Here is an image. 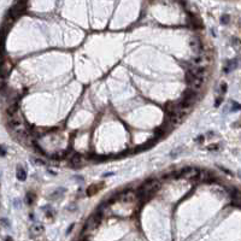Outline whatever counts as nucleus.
Instances as JSON below:
<instances>
[{"label":"nucleus","mask_w":241,"mask_h":241,"mask_svg":"<svg viewBox=\"0 0 241 241\" xmlns=\"http://www.w3.org/2000/svg\"><path fill=\"white\" fill-rule=\"evenodd\" d=\"M33 162H35V164H39V165H42V164H45L44 160H41V159H35V158H33Z\"/></svg>","instance_id":"aec40b11"},{"label":"nucleus","mask_w":241,"mask_h":241,"mask_svg":"<svg viewBox=\"0 0 241 241\" xmlns=\"http://www.w3.org/2000/svg\"><path fill=\"white\" fill-rule=\"evenodd\" d=\"M33 198H34V194H31V193L27 194V199H28V201H29V204H31V202H33Z\"/></svg>","instance_id":"6ab92c4d"},{"label":"nucleus","mask_w":241,"mask_h":241,"mask_svg":"<svg viewBox=\"0 0 241 241\" xmlns=\"http://www.w3.org/2000/svg\"><path fill=\"white\" fill-rule=\"evenodd\" d=\"M1 223H3V225L4 227H11V224H10V222H9V220H6V218H3V221H1Z\"/></svg>","instance_id":"a211bd4d"},{"label":"nucleus","mask_w":241,"mask_h":241,"mask_svg":"<svg viewBox=\"0 0 241 241\" xmlns=\"http://www.w3.org/2000/svg\"><path fill=\"white\" fill-rule=\"evenodd\" d=\"M229 21H230V18H229V16H228V15H224L221 18V23H223V24H228V23H229Z\"/></svg>","instance_id":"2eb2a0df"},{"label":"nucleus","mask_w":241,"mask_h":241,"mask_svg":"<svg viewBox=\"0 0 241 241\" xmlns=\"http://www.w3.org/2000/svg\"><path fill=\"white\" fill-rule=\"evenodd\" d=\"M180 151H181V148H177V149L172 151L170 156H171V157H174V158H175V157H177V156H179V154H180V153H177V152H180Z\"/></svg>","instance_id":"f3484780"},{"label":"nucleus","mask_w":241,"mask_h":241,"mask_svg":"<svg viewBox=\"0 0 241 241\" xmlns=\"http://www.w3.org/2000/svg\"><path fill=\"white\" fill-rule=\"evenodd\" d=\"M4 241H14V240H12V237H6Z\"/></svg>","instance_id":"b1692460"},{"label":"nucleus","mask_w":241,"mask_h":241,"mask_svg":"<svg viewBox=\"0 0 241 241\" xmlns=\"http://www.w3.org/2000/svg\"><path fill=\"white\" fill-rule=\"evenodd\" d=\"M44 229H45V228H44V225L41 223H36V224H34L31 227V232L34 234H41L44 232Z\"/></svg>","instance_id":"f8f14e48"},{"label":"nucleus","mask_w":241,"mask_h":241,"mask_svg":"<svg viewBox=\"0 0 241 241\" xmlns=\"http://www.w3.org/2000/svg\"><path fill=\"white\" fill-rule=\"evenodd\" d=\"M11 70V64L9 62H5L3 60V65H1V80H4L6 77V75H9Z\"/></svg>","instance_id":"1a4fd4ad"},{"label":"nucleus","mask_w":241,"mask_h":241,"mask_svg":"<svg viewBox=\"0 0 241 241\" xmlns=\"http://www.w3.org/2000/svg\"><path fill=\"white\" fill-rule=\"evenodd\" d=\"M183 115H177V113H174V115H168V123L172 124V125H177L180 124L183 121Z\"/></svg>","instance_id":"6e6552de"},{"label":"nucleus","mask_w":241,"mask_h":241,"mask_svg":"<svg viewBox=\"0 0 241 241\" xmlns=\"http://www.w3.org/2000/svg\"><path fill=\"white\" fill-rule=\"evenodd\" d=\"M191 47H192V49L194 51V52H199V51L201 49V44H200L199 39H197V37L192 39L191 40Z\"/></svg>","instance_id":"9d476101"},{"label":"nucleus","mask_w":241,"mask_h":241,"mask_svg":"<svg viewBox=\"0 0 241 241\" xmlns=\"http://www.w3.org/2000/svg\"><path fill=\"white\" fill-rule=\"evenodd\" d=\"M186 81L189 86V89H192L197 93L202 88V80L194 77V76H192L189 72H187V75H186Z\"/></svg>","instance_id":"7ed1b4c3"},{"label":"nucleus","mask_w":241,"mask_h":241,"mask_svg":"<svg viewBox=\"0 0 241 241\" xmlns=\"http://www.w3.org/2000/svg\"><path fill=\"white\" fill-rule=\"evenodd\" d=\"M188 72L191 74L192 76H194V77L200 79V80L206 75V70H205V68H202V67H197V65H192L191 68H189Z\"/></svg>","instance_id":"39448f33"},{"label":"nucleus","mask_w":241,"mask_h":241,"mask_svg":"<svg viewBox=\"0 0 241 241\" xmlns=\"http://www.w3.org/2000/svg\"><path fill=\"white\" fill-rule=\"evenodd\" d=\"M27 3H25V1H18V3H16L15 4V7L17 9V11L19 12V14H21V12H23V11H25V9H27Z\"/></svg>","instance_id":"ddd939ff"},{"label":"nucleus","mask_w":241,"mask_h":241,"mask_svg":"<svg viewBox=\"0 0 241 241\" xmlns=\"http://www.w3.org/2000/svg\"><path fill=\"white\" fill-rule=\"evenodd\" d=\"M100 221H101V215L95 212L93 216H91L87 220V222L84 224V230H92V229H94V228L98 227Z\"/></svg>","instance_id":"20e7f679"},{"label":"nucleus","mask_w":241,"mask_h":241,"mask_svg":"<svg viewBox=\"0 0 241 241\" xmlns=\"http://www.w3.org/2000/svg\"><path fill=\"white\" fill-rule=\"evenodd\" d=\"M221 101H222V98H217V100H216V106H220Z\"/></svg>","instance_id":"5701e85b"},{"label":"nucleus","mask_w":241,"mask_h":241,"mask_svg":"<svg viewBox=\"0 0 241 241\" xmlns=\"http://www.w3.org/2000/svg\"><path fill=\"white\" fill-rule=\"evenodd\" d=\"M160 181L159 180H148L146 181L140 188H139V191H137V195L139 197H144V198H148L151 194H153L156 193L157 191H159L160 189Z\"/></svg>","instance_id":"f257e3e1"},{"label":"nucleus","mask_w":241,"mask_h":241,"mask_svg":"<svg viewBox=\"0 0 241 241\" xmlns=\"http://www.w3.org/2000/svg\"><path fill=\"white\" fill-rule=\"evenodd\" d=\"M200 174L201 171L198 169V168H193V167H187V168H183L181 171H180V175L186 177L188 180H192V181H197L200 179Z\"/></svg>","instance_id":"f03ea898"},{"label":"nucleus","mask_w":241,"mask_h":241,"mask_svg":"<svg viewBox=\"0 0 241 241\" xmlns=\"http://www.w3.org/2000/svg\"><path fill=\"white\" fill-rule=\"evenodd\" d=\"M225 91H227V84L223 83V84H222V93H225Z\"/></svg>","instance_id":"4be33fe9"},{"label":"nucleus","mask_w":241,"mask_h":241,"mask_svg":"<svg viewBox=\"0 0 241 241\" xmlns=\"http://www.w3.org/2000/svg\"><path fill=\"white\" fill-rule=\"evenodd\" d=\"M63 191H64V189H59V191H58V192H60V195L63 194ZM56 197H58V193H57V191H56V193H54V194L52 195V198H56Z\"/></svg>","instance_id":"412c9836"},{"label":"nucleus","mask_w":241,"mask_h":241,"mask_svg":"<svg viewBox=\"0 0 241 241\" xmlns=\"http://www.w3.org/2000/svg\"><path fill=\"white\" fill-rule=\"evenodd\" d=\"M237 110H241V105L234 101V103H233V106H232V111H237Z\"/></svg>","instance_id":"dca6fc26"},{"label":"nucleus","mask_w":241,"mask_h":241,"mask_svg":"<svg viewBox=\"0 0 241 241\" xmlns=\"http://www.w3.org/2000/svg\"><path fill=\"white\" fill-rule=\"evenodd\" d=\"M16 176H17V179H18L19 181H25V179H27V172L24 171V169H23L22 167H18V168H17V174H16Z\"/></svg>","instance_id":"9b49d317"},{"label":"nucleus","mask_w":241,"mask_h":241,"mask_svg":"<svg viewBox=\"0 0 241 241\" xmlns=\"http://www.w3.org/2000/svg\"><path fill=\"white\" fill-rule=\"evenodd\" d=\"M119 200L121 201H125V202H130V201H134L135 199V193L133 191H125L123 193H121L118 195Z\"/></svg>","instance_id":"0eeeda50"},{"label":"nucleus","mask_w":241,"mask_h":241,"mask_svg":"<svg viewBox=\"0 0 241 241\" xmlns=\"http://www.w3.org/2000/svg\"><path fill=\"white\" fill-rule=\"evenodd\" d=\"M198 98V93L192 91V89H188L183 93V100L187 101V103H191V104H194V101L197 100Z\"/></svg>","instance_id":"423d86ee"},{"label":"nucleus","mask_w":241,"mask_h":241,"mask_svg":"<svg viewBox=\"0 0 241 241\" xmlns=\"http://www.w3.org/2000/svg\"><path fill=\"white\" fill-rule=\"evenodd\" d=\"M81 162H82V160H81V156H79V154H75V156L72 157V159H71V163H72V165H74V167L79 165V164H80Z\"/></svg>","instance_id":"4468645a"}]
</instances>
